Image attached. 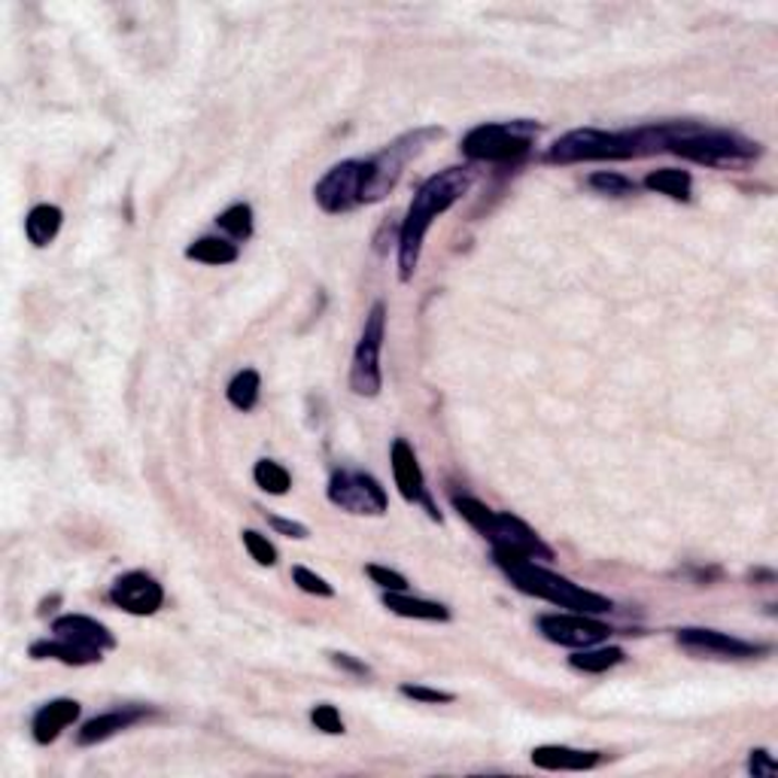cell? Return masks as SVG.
<instances>
[{
	"label": "cell",
	"instance_id": "6da1fadb",
	"mask_svg": "<svg viewBox=\"0 0 778 778\" xmlns=\"http://www.w3.org/2000/svg\"><path fill=\"white\" fill-rule=\"evenodd\" d=\"M475 177H478V170L471 165H456V168H447L435 177H429L417 189V195L408 207V216L398 228V277H402V284H408L417 265H420L423 241L432 223L466 195L468 189L475 185Z\"/></svg>",
	"mask_w": 778,
	"mask_h": 778
},
{
	"label": "cell",
	"instance_id": "7a4b0ae2",
	"mask_svg": "<svg viewBox=\"0 0 778 778\" xmlns=\"http://www.w3.org/2000/svg\"><path fill=\"white\" fill-rule=\"evenodd\" d=\"M660 143L663 153H675L706 168H749L764 156L761 143L745 134L696 122H666L660 125Z\"/></svg>",
	"mask_w": 778,
	"mask_h": 778
},
{
	"label": "cell",
	"instance_id": "3957f363",
	"mask_svg": "<svg viewBox=\"0 0 778 778\" xmlns=\"http://www.w3.org/2000/svg\"><path fill=\"white\" fill-rule=\"evenodd\" d=\"M663 153L660 125L636 131H602V128H575L548 146L544 161L551 165H580V161H630V158Z\"/></svg>",
	"mask_w": 778,
	"mask_h": 778
},
{
	"label": "cell",
	"instance_id": "277c9868",
	"mask_svg": "<svg viewBox=\"0 0 778 778\" xmlns=\"http://www.w3.org/2000/svg\"><path fill=\"white\" fill-rule=\"evenodd\" d=\"M493 560L520 594L536 596V599H544V602L560 606V609L578 611V614H606V611L614 609L609 596L594 594V590L580 587L575 580L556 575L551 568L538 566L532 560H524V556H493Z\"/></svg>",
	"mask_w": 778,
	"mask_h": 778
},
{
	"label": "cell",
	"instance_id": "5b68a950",
	"mask_svg": "<svg viewBox=\"0 0 778 778\" xmlns=\"http://www.w3.org/2000/svg\"><path fill=\"white\" fill-rule=\"evenodd\" d=\"M453 508L459 511V517L468 520L471 529H478L493 544V556H524V560H551L553 556V551L538 538L536 529L508 511L487 508L471 495H453Z\"/></svg>",
	"mask_w": 778,
	"mask_h": 778
},
{
	"label": "cell",
	"instance_id": "8992f818",
	"mask_svg": "<svg viewBox=\"0 0 778 778\" xmlns=\"http://www.w3.org/2000/svg\"><path fill=\"white\" fill-rule=\"evenodd\" d=\"M441 128L426 125L414 128L408 134H402L393 143H386L378 156L366 158V173H362V204L386 199L402 180V173L408 168L410 158H417L432 141H439Z\"/></svg>",
	"mask_w": 778,
	"mask_h": 778
},
{
	"label": "cell",
	"instance_id": "52a82bcc",
	"mask_svg": "<svg viewBox=\"0 0 778 778\" xmlns=\"http://www.w3.org/2000/svg\"><path fill=\"white\" fill-rule=\"evenodd\" d=\"M541 125L532 119L514 122H483L463 137V156L481 165H511L529 156Z\"/></svg>",
	"mask_w": 778,
	"mask_h": 778
},
{
	"label": "cell",
	"instance_id": "ba28073f",
	"mask_svg": "<svg viewBox=\"0 0 778 778\" xmlns=\"http://www.w3.org/2000/svg\"><path fill=\"white\" fill-rule=\"evenodd\" d=\"M383 338H386V304L374 301L369 316H366L359 344H356L354 366H350V390H354L356 396L374 398L383 390Z\"/></svg>",
	"mask_w": 778,
	"mask_h": 778
},
{
	"label": "cell",
	"instance_id": "9c48e42d",
	"mask_svg": "<svg viewBox=\"0 0 778 778\" xmlns=\"http://www.w3.org/2000/svg\"><path fill=\"white\" fill-rule=\"evenodd\" d=\"M328 502L335 508L347 511V514H362V517H381L390 508L386 490L381 487L378 478H371L366 471H350L340 468L332 475L328 481Z\"/></svg>",
	"mask_w": 778,
	"mask_h": 778
},
{
	"label": "cell",
	"instance_id": "30bf717a",
	"mask_svg": "<svg viewBox=\"0 0 778 778\" xmlns=\"http://www.w3.org/2000/svg\"><path fill=\"white\" fill-rule=\"evenodd\" d=\"M362 173H366V161L359 158H347L335 168H328L323 180L313 185V201L320 204V211L332 216L356 211L362 204Z\"/></svg>",
	"mask_w": 778,
	"mask_h": 778
},
{
	"label": "cell",
	"instance_id": "8fae6325",
	"mask_svg": "<svg viewBox=\"0 0 778 778\" xmlns=\"http://www.w3.org/2000/svg\"><path fill=\"white\" fill-rule=\"evenodd\" d=\"M538 633L553 642V645H563V648H572V651H580V648H590V645H599L611 636V626L602 621H594L590 614H541L538 618Z\"/></svg>",
	"mask_w": 778,
	"mask_h": 778
},
{
	"label": "cell",
	"instance_id": "7c38bea8",
	"mask_svg": "<svg viewBox=\"0 0 778 778\" xmlns=\"http://www.w3.org/2000/svg\"><path fill=\"white\" fill-rule=\"evenodd\" d=\"M679 645L684 651L696 657H721V660H749L757 654L769 651V645H754L745 638L730 636L721 630H706V626H684L679 630Z\"/></svg>",
	"mask_w": 778,
	"mask_h": 778
},
{
	"label": "cell",
	"instance_id": "4fadbf2b",
	"mask_svg": "<svg viewBox=\"0 0 778 778\" xmlns=\"http://www.w3.org/2000/svg\"><path fill=\"white\" fill-rule=\"evenodd\" d=\"M390 463H393V478H396V487L398 493H402V499L410 502V505H423L426 514L441 524L439 508H435V502H432V495H429V487H426L423 468H420V463H417V453H414V447H410L408 441L405 439L393 441V447H390Z\"/></svg>",
	"mask_w": 778,
	"mask_h": 778
},
{
	"label": "cell",
	"instance_id": "5bb4252c",
	"mask_svg": "<svg viewBox=\"0 0 778 778\" xmlns=\"http://www.w3.org/2000/svg\"><path fill=\"white\" fill-rule=\"evenodd\" d=\"M110 602H113L116 609L134 614V618H149V614H156V611L161 609L165 590H161V584H158L153 575H146V572H125V575H119V578L113 580Z\"/></svg>",
	"mask_w": 778,
	"mask_h": 778
},
{
	"label": "cell",
	"instance_id": "9a60e30c",
	"mask_svg": "<svg viewBox=\"0 0 778 778\" xmlns=\"http://www.w3.org/2000/svg\"><path fill=\"white\" fill-rule=\"evenodd\" d=\"M149 715H153V711H149L146 706H122V708H113V711H104V715H95V718L85 721L83 730L76 733V745L88 749V745L107 742V739H113L116 733H122V730H128V727L146 721Z\"/></svg>",
	"mask_w": 778,
	"mask_h": 778
},
{
	"label": "cell",
	"instance_id": "2e32d148",
	"mask_svg": "<svg viewBox=\"0 0 778 778\" xmlns=\"http://www.w3.org/2000/svg\"><path fill=\"white\" fill-rule=\"evenodd\" d=\"M52 636L68 638L85 648H95V651H110L116 648V636L98 623L95 618H85V614H61L52 621Z\"/></svg>",
	"mask_w": 778,
	"mask_h": 778
},
{
	"label": "cell",
	"instance_id": "e0dca14e",
	"mask_svg": "<svg viewBox=\"0 0 778 778\" xmlns=\"http://www.w3.org/2000/svg\"><path fill=\"white\" fill-rule=\"evenodd\" d=\"M76 721H80V703L76 699H52V703L37 708V715L31 721V737L37 745H49Z\"/></svg>",
	"mask_w": 778,
	"mask_h": 778
},
{
	"label": "cell",
	"instance_id": "ac0fdd59",
	"mask_svg": "<svg viewBox=\"0 0 778 778\" xmlns=\"http://www.w3.org/2000/svg\"><path fill=\"white\" fill-rule=\"evenodd\" d=\"M602 761L599 751H580L568 745H538L532 749V764L548 773H587Z\"/></svg>",
	"mask_w": 778,
	"mask_h": 778
},
{
	"label": "cell",
	"instance_id": "d6986e66",
	"mask_svg": "<svg viewBox=\"0 0 778 778\" xmlns=\"http://www.w3.org/2000/svg\"><path fill=\"white\" fill-rule=\"evenodd\" d=\"M31 657L34 660H58L64 666H92L100 663V654L95 648H85V645H76V642H68V638H43V642H34L31 645Z\"/></svg>",
	"mask_w": 778,
	"mask_h": 778
},
{
	"label": "cell",
	"instance_id": "ffe728a7",
	"mask_svg": "<svg viewBox=\"0 0 778 778\" xmlns=\"http://www.w3.org/2000/svg\"><path fill=\"white\" fill-rule=\"evenodd\" d=\"M383 606L393 611V614H398V618H410V621H451V609H447V606L432 602V599H417V596L408 594H386L383 596Z\"/></svg>",
	"mask_w": 778,
	"mask_h": 778
},
{
	"label": "cell",
	"instance_id": "44dd1931",
	"mask_svg": "<svg viewBox=\"0 0 778 778\" xmlns=\"http://www.w3.org/2000/svg\"><path fill=\"white\" fill-rule=\"evenodd\" d=\"M61 223H64L61 207H56V204H37L25 216V235H28V241L34 247H49L58 238Z\"/></svg>",
	"mask_w": 778,
	"mask_h": 778
},
{
	"label": "cell",
	"instance_id": "7402d4cb",
	"mask_svg": "<svg viewBox=\"0 0 778 778\" xmlns=\"http://www.w3.org/2000/svg\"><path fill=\"white\" fill-rule=\"evenodd\" d=\"M238 255H241L238 243L219 238V235H207V238H199V241H192L185 247V259L201 262V265H219V268L238 262Z\"/></svg>",
	"mask_w": 778,
	"mask_h": 778
},
{
	"label": "cell",
	"instance_id": "603a6c76",
	"mask_svg": "<svg viewBox=\"0 0 778 778\" xmlns=\"http://www.w3.org/2000/svg\"><path fill=\"white\" fill-rule=\"evenodd\" d=\"M645 189L648 192H657V195H666L672 201H691V192H694V177L687 170L679 168H660L651 170L645 177Z\"/></svg>",
	"mask_w": 778,
	"mask_h": 778
},
{
	"label": "cell",
	"instance_id": "cb8c5ba5",
	"mask_svg": "<svg viewBox=\"0 0 778 778\" xmlns=\"http://www.w3.org/2000/svg\"><path fill=\"white\" fill-rule=\"evenodd\" d=\"M623 660H626L623 648H614V645L596 648V645H590V648H580V651L572 654L568 666L578 669V672H587V675H602V672H609L614 666H621Z\"/></svg>",
	"mask_w": 778,
	"mask_h": 778
},
{
	"label": "cell",
	"instance_id": "d4e9b609",
	"mask_svg": "<svg viewBox=\"0 0 778 778\" xmlns=\"http://www.w3.org/2000/svg\"><path fill=\"white\" fill-rule=\"evenodd\" d=\"M259 393H262V378H259V371L243 369L228 381L226 398L231 408H238L247 414V410H253L255 405H259Z\"/></svg>",
	"mask_w": 778,
	"mask_h": 778
},
{
	"label": "cell",
	"instance_id": "484cf974",
	"mask_svg": "<svg viewBox=\"0 0 778 778\" xmlns=\"http://www.w3.org/2000/svg\"><path fill=\"white\" fill-rule=\"evenodd\" d=\"M253 481L259 490H265L271 495H286L292 487V475L289 468L274 463V459H259L253 466Z\"/></svg>",
	"mask_w": 778,
	"mask_h": 778
},
{
	"label": "cell",
	"instance_id": "4316f807",
	"mask_svg": "<svg viewBox=\"0 0 778 778\" xmlns=\"http://www.w3.org/2000/svg\"><path fill=\"white\" fill-rule=\"evenodd\" d=\"M216 226L228 235V241H250L253 238V207L250 204H231L228 211L216 216Z\"/></svg>",
	"mask_w": 778,
	"mask_h": 778
},
{
	"label": "cell",
	"instance_id": "83f0119b",
	"mask_svg": "<svg viewBox=\"0 0 778 778\" xmlns=\"http://www.w3.org/2000/svg\"><path fill=\"white\" fill-rule=\"evenodd\" d=\"M587 183H590V189H596L599 195H611V199H630V195H636L638 192L636 180L623 177L618 170H596V173H590Z\"/></svg>",
	"mask_w": 778,
	"mask_h": 778
},
{
	"label": "cell",
	"instance_id": "f1b7e54d",
	"mask_svg": "<svg viewBox=\"0 0 778 778\" xmlns=\"http://www.w3.org/2000/svg\"><path fill=\"white\" fill-rule=\"evenodd\" d=\"M241 541L247 553L253 556L259 566H277V548L271 544L268 536H262V532H255V529H243Z\"/></svg>",
	"mask_w": 778,
	"mask_h": 778
},
{
	"label": "cell",
	"instance_id": "f546056e",
	"mask_svg": "<svg viewBox=\"0 0 778 778\" xmlns=\"http://www.w3.org/2000/svg\"><path fill=\"white\" fill-rule=\"evenodd\" d=\"M311 721L326 737H340L344 733V718H340L338 708L328 706V703H320V706L311 708Z\"/></svg>",
	"mask_w": 778,
	"mask_h": 778
},
{
	"label": "cell",
	"instance_id": "4dcf8cb0",
	"mask_svg": "<svg viewBox=\"0 0 778 778\" xmlns=\"http://www.w3.org/2000/svg\"><path fill=\"white\" fill-rule=\"evenodd\" d=\"M366 575H369L378 587H383L386 594H408V578L405 575H398V572H393V568L386 566H378V563H369L366 566Z\"/></svg>",
	"mask_w": 778,
	"mask_h": 778
},
{
	"label": "cell",
	"instance_id": "1f68e13d",
	"mask_svg": "<svg viewBox=\"0 0 778 778\" xmlns=\"http://www.w3.org/2000/svg\"><path fill=\"white\" fill-rule=\"evenodd\" d=\"M292 580L298 584V590H304V594L311 596H335V587L328 584L323 575H316V572H311V568L304 566H296L292 568Z\"/></svg>",
	"mask_w": 778,
	"mask_h": 778
},
{
	"label": "cell",
	"instance_id": "d6a6232c",
	"mask_svg": "<svg viewBox=\"0 0 778 778\" xmlns=\"http://www.w3.org/2000/svg\"><path fill=\"white\" fill-rule=\"evenodd\" d=\"M402 696H408L414 703H426V706H447L456 699V694L435 691V687H426V684H402Z\"/></svg>",
	"mask_w": 778,
	"mask_h": 778
},
{
	"label": "cell",
	"instance_id": "836d02e7",
	"mask_svg": "<svg viewBox=\"0 0 778 778\" xmlns=\"http://www.w3.org/2000/svg\"><path fill=\"white\" fill-rule=\"evenodd\" d=\"M265 520H268L271 529H274V532H280V536L298 538V541H304V538L311 536V529H308V526L298 524V520H286V517H280V514H271V511H265Z\"/></svg>",
	"mask_w": 778,
	"mask_h": 778
},
{
	"label": "cell",
	"instance_id": "e575fe53",
	"mask_svg": "<svg viewBox=\"0 0 778 778\" xmlns=\"http://www.w3.org/2000/svg\"><path fill=\"white\" fill-rule=\"evenodd\" d=\"M749 773L754 778H773L778 773V764L766 749H754L749 757Z\"/></svg>",
	"mask_w": 778,
	"mask_h": 778
},
{
	"label": "cell",
	"instance_id": "d590c367",
	"mask_svg": "<svg viewBox=\"0 0 778 778\" xmlns=\"http://www.w3.org/2000/svg\"><path fill=\"white\" fill-rule=\"evenodd\" d=\"M332 657V663L338 666V669H344V672H350V675H356V679H369L371 669L362 660H356L354 654H340V651H332L328 654Z\"/></svg>",
	"mask_w": 778,
	"mask_h": 778
}]
</instances>
